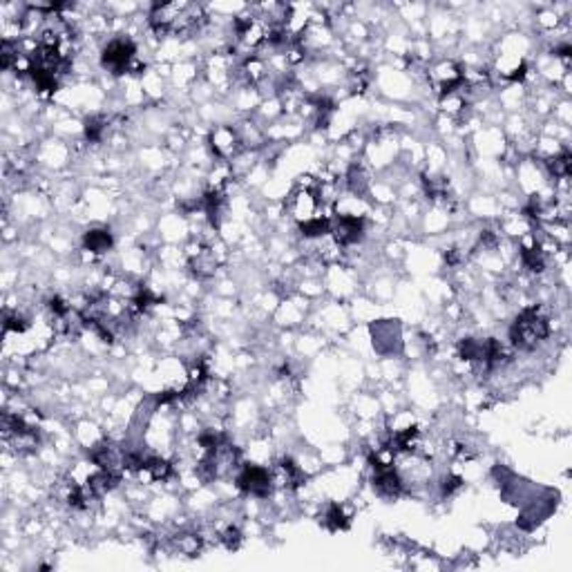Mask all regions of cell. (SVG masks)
<instances>
[{
	"mask_svg": "<svg viewBox=\"0 0 572 572\" xmlns=\"http://www.w3.org/2000/svg\"><path fill=\"white\" fill-rule=\"evenodd\" d=\"M550 335V322L536 306L523 308L509 327V342L514 349L534 351Z\"/></svg>",
	"mask_w": 572,
	"mask_h": 572,
	"instance_id": "obj_1",
	"label": "cell"
},
{
	"mask_svg": "<svg viewBox=\"0 0 572 572\" xmlns=\"http://www.w3.org/2000/svg\"><path fill=\"white\" fill-rule=\"evenodd\" d=\"M136 58V45L126 38V36H117L112 41H107V45L101 52V63L107 72L112 74H126Z\"/></svg>",
	"mask_w": 572,
	"mask_h": 572,
	"instance_id": "obj_2",
	"label": "cell"
},
{
	"mask_svg": "<svg viewBox=\"0 0 572 572\" xmlns=\"http://www.w3.org/2000/svg\"><path fill=\"white\" fill-rule=\"evenodd\" d=\"M235 483L244 494H249V497H255V499H269L271 492L275 490L271 472L259 465H242L237 470Z\"/></svg>",
	"mask_w": 572,
	"mask_h": 572,
	"instance_id": "obj_3",
	"label": "cell"
},
{
	"mask_svg": "<svg viewBox=\"0 0 572 572\" xmlns=\"http://www.w3.org/2000/svg\"><path fill=\"white\" fill-rule=\"evenodd\" d=\"M331 233L338 242V246H351L358 244L365 237V220L358 215H342L335 226H331Z\"/></svg>",
	"mask_w": 572,
	"mask_h": 572,
	"instance_id": "obj_4",
	"label": "cell"
},
{
	"mask_svg": "<svg viewBox=\"0 0 572 572\" xmlns=\"http://www.w3.org/2000/svg\"><path fill=\"white\" fill-rule=\"evenodd\" d=\"M112 233L107 228H92L87 230V233L83 235V249L90 251V253H95V255H103L112 249Z\"/></svg>",
	"mask_w": 572,
	"mask_h": 572,
	"instance_id": "obj_5",
	"label": "cell"
},
{
	"mask_svg": "<svg viewBox=\"0 0 572 572\" xmlns=\"http://www.w3.org/2000/svg\"><path fill=\"white\" fill-rule=\"evenodd\" d=\"M521 261H523V266L528 269V271H532V273H541V271H546L548 259H546V251H544V246H541L539 242L525 244L523 249H521Z\"/></svg>",
	"mask_w": 572,
	"mask_h": 572,
	"instance_id": "obj_6",
	"label": "cell"
},
{
	"mask_svg": "<svg viewBox=\"0 0 572 572\" xmlns=\"http://www.w3.org/2000/svg\"><path fill=\"white\" fill-rule=\"evenodd\" d=\"M324 525H327L329 530H347L349 528V514L345 512L342 505L338 503H331L327 507V514H324Z\"/></svg>",
	"mask_w": 572,
	"mask_h": 572,
	"instance_id": "obj_7",
	"label": "cell"
},
{
	"mask_svg": "<svg viewBox=\"0 0 572 572\" xmlns=\"http://www.w3.org/2000/svg\"><path fill=\"white\" fill-rule=\"evenodd\" d=\"M570 166H572L570 152H561V154H556V157H552L548 161V170H550V175L554 179H568L570 177Z\"/></svg>",
	"mask_w": 572,
	"mask_h": 572,
	"instance_id": "obj_8",
	"label": "cell"
},
{
	"mask_svg": "<svg viewBox=\"0 0 572 572\" xmlns=\"http://www.w3.org/2000/svg\"><path fill=\"white\" fill-rule=\"evenodd\" d=\"M105 128H107V121L103 117H92L85 123V136L90 139V141H101L103 134H105Z\"/></svg>",
	"mask_w": 572,
	"mask_h": 572,
	"instance_id": "obj_9",
	"label": "cell"
},
{
	"mask_svg": "<svg viewBox=\"0 0 572 572\" xmlns=\"http://www.w3.org/2000/svg\"><path fill=\"white\" fill-rule=\"evenodd\" d=\"M222 544L228 548V550H237L239 548V544H242V532L235 528V525H228V528L222 532Z\"/></svg>",
	"mask_w": 572,
	"mask_h": 572,
	"instance_id": "obj_10",
	"label": "cell"
},
{
	"mask_svg": "<svg viewBox=\"0 0 572 572\" xmlns=\"http://www.w3.org/2000/svg\"><path fill=\"white\" fill-rule=\"evenodd\" d=\"M460 485H463V478L456 476V474H447V476L441 478V492H443V497H452L456 490H460Z\"/></svg>",
	"mask_w": 572,
	"mask_h": 572,
	"instance_id": "obj_11",
	"label": "cell"
}]
</instances>
